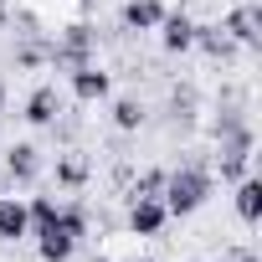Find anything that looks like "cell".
Instances as JSON below:
<instances>
[{
    "label": "cell",
    "mask_w": 262,
    "mask_h": 262,
    "mask_svg": "<svg viewBox=\"0 0 262 262\" xmlns=\"http://www.w3.org/2000/svg\"><path fill=\"white\" fill-rule=\"evenodd\" d=\"M160 190H165L160 201H165L170 216H190V211L206 206V195H211V175H206V170H175Z\"/></svg>",
    "instance_id": "cell-1"
},
{
    "label": "cell",
    "mask_w": 262,
    "mask_h": 262,
    "mask_svg": "<svg viewBox=\"0 0 262 262\" xmlns=\"http://www.w3.org/2000/svg\"><path fill=\"white\" fill-rule=\"evenodd\" d=\"M82 211L77 206H57V216L47 221V226H36L41 231V257L47 262H67L72 257V247H77V236H82Z\"/></svg>",
    "instance_id": "cell-2"
},
{
    "label": "cell",
    "mask_w": 262,
    "mask_h": 262,
    "mask_svg": "<svg viewBox=\"0 0 262 262\" xmlns=\"http://www.w3.org/2000/svg\"><path fill=\"white\" fill-rule=\"evenodd\" d=\"M165 216H170V211H165V201H160V195H134V211H128V226H134L139 236H155V231L165 226Z\"/></svg>",
    "instance_id": "cell-3"
},
{
    "label": "cell",
    "mask_w": 262,
    "mask_h": 262,
    "mask_svg": "<svg viewBox=\"0 0 262 262\" xmlns=\"http://www.w3.org/2000/svg\"><path fill=\"white\" fill-rule=\"evenodd\" d=\"M88 47H93V31H88V26H72V31L62 36V47H57V62L77 72V67H88Z\"/></svg>",
    "instance_id": "cell-4"
},
{
    "label": "cell",
    "mask_w": 262,
    "mask_h": 262,
    "mask_svg": "<svg viewBox=\"0 0 262 262\" xmlns=\"http://www.w3.org/2000/svg\"><path fill=\"white\" fill-rule=\"evenodd\" d=\"M160 26H165V47H170V52H185V47H195V31H201V26H195L190 16H180V11H175V16H165Z\"/></svg>",
    "instance_id": "cell-5"
},
{
    "label": "cell",
    "mask_w": 262,
    "mask_h": 262,
    "mask_svg": "<svg viewBox=\"0 0 262 262\" xmlns=\"http://www.w3.org/2000/svg\"><path fill=\"white\" fill-rule=\"evenodd\" d=\"M247 149H252L247 128H231V134H226V149H221V175H242V165H247Z\"/></svg>",
    "instance_id": "cell-6"
},
{
    "label": "cell",
    "mask_w": 262,
    "mask_h": 262,
    "mask_svg": "<svg viewBox=\"0 0 262 262\" xmlns=\"http://www.w3.org/2000/svg\"><path fill=\"white\" fill-rule=\"evenodd\" d=\"M123 21L134 26V31H149V26L165 21V6H160V0H128V6H123Z\"/></svg>",
    "instance_id": "cell-7"
},
{
    "label": "cell",
    "mask_w": 262,
    "mask_h": 262,
    "mask_svg": "<svg viewBox=\"0 0 262 262\" xmlns=\"http://www.w3.org/2000/svg\"><path fill=\"white\" fill-rule=\"evenodd\" d=\"M26 226H31V216H26V206H21V201H0V242L26 236Z\"/></svg>",
    "instance_id": "cell-8"
},
{
    "label": "cell",
    "mask_w": 262,
    "mask_h": 262,
    "mask_svg": "<svg viewBox=\"0 0 262 262\" xmlns=\"http://www.w3.org/2000/svg\"><path fill=\"white\" fill-rule=\"evenodd\" d=\"M72 93L88 98V103H93V98H108V72H98V67H77V72H72Z\"/></svg>",
    "instance_id": "cell-9"
},
{
    "label": "cell",
    "mask_w": 262,
    "mask_h": 262,
    "mask_svg": "<svg viewBox=\"0 0 262 262\" xmlns=\"http://www.w3.org/2000/svg\"><path fill=\"white\" fill-rule=\"evenodd\" d=\"M226 31H231L242 47H252V41H257V6H242V11L226 21Z\"/></svg>",
    "instance_id": "cell-10"
},
{
    "label": "cell",
    "mask_w": 262,
    "mask_h": 262,
    "mask_svg": "<svg viewBox=\"0 0 262 262\" xmlns=\"http://www.w3.org/2000/svg\"><path fill=\"white\" fill-rule=\"evenodd\" d=\"M26 118H31V123H52V118H57V93H52V88H36L31 103H26Z\"/></svg>",
    "instance_id": "cell-11"
},
{
    "label": "cell",
    "mask_w": 262,
    "mask_h": 262,
    "mask_svg": "<svg viewBox=\"0 0 262 262\" xmlns=\"http://www.w3.org/2000/svg\"><path fill=\"white\" fill-rule=\"evenodd\" d=\"M6 170H11L16 180H36V149H31V144H16V149L6 155Z\"/></svg>",
    "instance_id": "cell-12"
},
{
    "label": "cell",
    "mask_w": 262,
    "mask_h": 262,
    "mask_svg": "<svg viewBox=\"0 0 262 262\" xmlns=\"http://www.w3.org/2000/svg\"><path fill=\"white\" fill-rule=\"evenodd\" d=\"M236 211H242V221H257L262 216V185L257 180H242L236 185Z\"/></svg>",
    "instance_id": "cell-13"
},
{
    "label": "cell",
    "mask_w": 262,
    "mask_h": 262,
    "mask_svg": "<svg viewBox=\"0 0 262 262\" xmlns=\"http://www.w3.org/2000/svg\"><path fill=\"white\" fill-rule=\"evenodd\" d=\"M113 118H118V128H139V118H144V108H139L134 98H123V103L113 108Z\"/></svg>",
    "instance_id": "cell-14"
},
{
    "label": "cell",
    "mask_w": 262,
    "mask_h": 262,
    "mask_svg": "<svg viewBox=\"0 0 262 262\" xmlns=\"http://www.w3.org/2000/svg\"><path fill=\"white\" fill-rule=\"evenodd\" d=\"M26 216H31L36 226H47V221L57 216V201H47V195H41V201H31V206H26Z\"/></svg>",
    "instance_id": "cell-15"
},
{
    "label": "cell",
    "mask_w": 262,
    "mask_h": 262,
    "mask_svg": "<svg viewBox=\"0 0 262 262\" xmlns=\"http://www.w3.org/2000/svg\"><path fill=\"white\" fill-rule=\"evenodd\" d=\"M62 180H67V185H77V180H82V165H77V160H67V165H62Z\"/></svg>",
    "instance_id": "cell-16"
},
{
    "label": "cell",
    "mask_w": 262,
    "mask_h": 262,
    "mask_svg": "<svg viewBox=\"0 0 262 262\" xmlns=\"http://www.w3.org/2000/svg\"><path fill=\"white\" fill-rule=\"evenodd\" d=\"M0 118H6V88H0Z\"/></svg>",
    "instance_id": "cell-17"
},
{
    "label": "cell",
    "mask_w": 262,
    "mask_h": 262,
    "mask_svg": "<svg viewBox=\"0 0 262 262\" xmlns=\"http://www.w3.org/2000/svg\"><path fill=\"white\" fill-rule=\"evenodd\" d=\"M0 201H6V195H0Z\"/></svg>",
    "instance_id": "cell-18"
},
{
    "label": "cell",
    "mask_w": 262,
    "mask_h": 262,
    "mask_svg": "<svg viewBox=\"0 0 262 262\" xmlns=\"http://www.w3.org/2000/svg\"><path fill=\"white\" fill-rule=\"evenodd\" d=\"M144 262H149V257H144Z\"/></svg>",
    "instance_id": "cell-19"
}]
</instances>
